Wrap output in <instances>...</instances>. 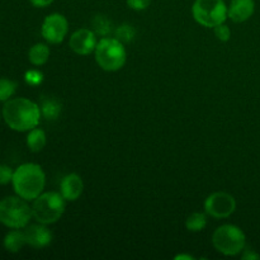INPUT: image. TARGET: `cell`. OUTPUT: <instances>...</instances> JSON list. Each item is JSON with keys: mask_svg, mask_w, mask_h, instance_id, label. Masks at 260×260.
I'll return each mask as SVG.
<instances>
[{"mask_svg": "<svg viewBox=\"0 0 260 260\" xmlns=\"http://www.w3.org/2000/svg\"><path fill=\"white\" fill-rule=\"evenodd\" d=\"M14 170L9 165L0 164V185H7L12 183Z\"/></svg>", "mask_w": 260, "mask_h": 260, "instance_id": "23", "label": "cell"}, {"mask_svg": "<svg viewBox=\"0 0 260 260\" xmlns=\"http://www.w3.org/2000/svg\"><path fill=\"white\" fill-rule=\"evenodd\" d=\"M32 206L19 196H9L0 200V223L9 229H24L29 225Z\"/></svg>", "mask_w": 260, "mask_h": 260, "instance_id": "5", "label": "cell"}, {"mask_svg": "<svg viewBox=\"0 0 260 260\" xmlns=\"http://www.w3.org/2000/svg\"><path fill=\"white\" fill-rule=\"evenodd\" d=\"M192 15L202 27L215 28L228 19V5L225 0H196Z\"/></svg>", "mask_w": 260, "mask_h": 260, "instance_id": "7", "label": "cell"}, {"mask_svg": "<svg viewBox=\"0 0 260 260\" xmlns=\"http://www.w3.org/2000/svg\"><path fill=\"white\" fill-rule=\"evenodd\" d=\"M68 201L60 192L41 193L32 203V215L37 222L52 225L62 217Z\"/></svg>", "mask_w": 260, "mask_h": 260, "instance_id": "3", "label": "cell"}, {"mask_svg": "<svg viewBox=\"0 0 260 260\" xmlns=\"http://www.w3.org/2000/svg\"><path fill=\"white\" fill-rule=\"evenodd\" d=\"M17 90V83L10 79L0 78V102H7L14 95Z\"/></svg>", "mask_w": 260, "mask_h": 260, "instance_id": "21", "label": "cell"}, {"mask_svg": "<svg viewBox=\"0 0 260 260\" xmlns=\"http://www.w3.org/2000/svg\"><path fill=\"white\" fill-rule=\"evenodd\" d=\"M30 4L36 8H46L52 4L55 0H29Z\"/></svg>", "mask_w": 260, "mask_h": 260, "instance_id": "26", "label": "cell"}, {"mask_svg": "<svg viewBox=\"0 0 260 260\" xmlns=\"http://www.w3.org/2000/svg\"><path fill=\"white\" fill-rule=\"evenodd\" d=\"M2 116L3 114H2V112H0V121H2Z\"/></svg>", "mask_w": 260, "mask_h": 260, "instance_id": "29", "label": "cell"}, {"mask_svg": "<svg viewBox=\"0 0 260 260\" xmlns=\"http://www.w3.org/2000/svg\"><path fill=\"white\" fill-rule=\"evenodd\" d=\"M24 80L28 85L37 86L42 84L43 74L40 70H28L24 74Z\"/></svg>", "mask_w": 260, "mask_h": 260, "instance_id": "22", "label": "cell"}, {"mask_svg": "<svg viewBox=\"0 0 260 260\" xmlns=\"http://www.w3.org/2000/svg\"><path fill=\"white\" fill-rule=\"evenodd\" d=\"M3 245H4L5 250L9 251V253H19L23 249V246L27 245V240H25V235L23 229H12V230L4 236Z\"/></svg>", "mask_w": 260, "mask_h": 260, "instance_id": "14", "label": "cell"}, {"mask_svg": "<svg viewBox=\"0 0 260 260\" xmlns=\"http://www.w3.org/2000/svg\"><path fill=\"white\" fill-rule=\"evenodd\" d=\"M99 68L108 73L121 70L127 60V52L123 43L116 37H102L94 51Z\"/></svg>", "mask_w": 260, "mask_h": 260, "instance_id": "4", "label": "cell"}, {"mask_svg": "<svg viewBox=\"0 0 260 260\" xmlns=\"http://www.w3.org/2000/svg\"><path fill=\"white\" fill-rule=\"evenodd\" d=\"M24 235L25 240H27V245L32 246L35 249H42L50 245L52 241V233L47 225L38 222V225H28L24 228Z\"/></svg>", "mask_w": 260, "mask_h": 260, "instance_id": "11", "label": "cell"}, {"mask_svg": "<svg viewBox=\"0 0 260 260\" xmlns=\"http://www.w3.org/2000/svg\"><path fill=\"white\" fill-rule=\"evenodd\" d=\"M207 226V213L193 212L185 220V228L190 233H200Z\"/></svg>", "mask_w": 260, "mask_h": 260, "instance_id": "18", "label": "cell"}, {"mask_svg": "<svg viewBox=\"0 0 260 260\" xmlns=\"http://www.w3.org/2000/svg\"><path fill=\"white\" fill-rule=\"evenodd\" d=\"M50 47L46 43H36L28 51V60L33 66H42L50 58Z\"/></svg>", "mask_w": 260, "mask_h": 260, "instance_id": "15", "label": "cell"}, {"mask_svg": "<svg viewBox=\"0 0 260 260\" xmlns=\"http://www.w3.org/2000/svg\"><path fill=\"white\" fill-rule=\"evenodd\" d=\"M12 185L15 194L30 202L36 200L41 193H43L46 185V174L38 164L25 162L14 170Z\"/></svg>", "mask_w": 260, "mask_h": 260, "instance_id": "2", "label": "cell"}, {"mask_svg": "<svg viewBox=\"0 0 260 260\" xmlns=\"http://www.w3.org/2000/svg\"><path fill=\"white\" fill-rule=\"evenodd\" d=\"M84 190V183L80 175L71 173L65 175L60 183V193L68 202H75L79 200Z\"/></svg>", "mask_w": 260, "mask_h": 260, "instance_id": "13", "label": "cell"}, {"mask_svg": "<svg viewBox=\"0 0 260 260\" xmlns=\"http://www.w3.org/2000/svg\"><path fill=\"white\" fill-rule=\"evenodd\" d=\"M25 142H27V146L28 149H29V151L40 152L42 151L43 147L46 146L47 137H46V134L43 129L35 127V128H32L30 131H28Z\"/></svg>", "mask_w": 260, "mask_h": 260, "instance_id": "16", "label": "cell"}, {"mask_svg": "<svg viewBox=\"0 0 260 260\" xmlns=\"http://www.w3.org/2000/svg\"><path fill=\"white\" fill-rule=\"evenodd\" d=\"M241 259H244V260H251V259H260V255L259 254H256L255 251H253V250H245V249H244V253H243V255H241Z\"/></svg>", "mask_w": 260, "mask_h": 260, "instance_id": "27", "label": "cell"}, {"mask_svg": "<svg viewBox=\"0 0 260 260\" xmlns=\"http://www.w3.org/2000/svg\"><path fill=\"white\" fill-rule=\"evenodd\" d=\"M126 3L129 9L136 10V12H142V10H146L150 7L151 0H127Z\"/></svg>", "mask_w": 260, "mask_h": 260, "instance_id": "25", "label": "cell"}, {"mask_svg": "<svg viewBox=\"0 0 260 260\" xmlns=\"http://www.w3.org/2000/svg\"><path fill=\"white\" fill-rule=\"evenodd\" d=\"M254 12V0H231L228 7V18H230L234 23H244L253 17Z\"/></svg>", "mask_w": 260, "mask_h": 260, "instance_id": "12", "label": "cell"}, {"mask_svg": "<svg viewBox=\"0 0 260 260\" xmlns=\"http://www.w3.org/2000/svg\"><path fill=\"white\" fill-rule=\"evenodd\" d=\"M69 30L68 19L60 13H52L45 18L41 27V35L46 42L57 45L65 40Z\"/></svg>", "mask_w": 260, "mask_h": 260, "instance_id": "9", "label": "cell"}, {"mask_svg": "<svg viewBox=\"0 0 260 260\" xmlns=\"http://www.w3.org/2000/svg\"><path fill=\"white\" fill-rule=\"evenodd\" d=\"M2 114L8 127L17 132L30 131L42 117L40 106L27 98H10L4 103Z\"/></svg>", "mask_w": 260, "mask_h": 260, "instance_id": "1", "label": "cell"}, {"mask_svg": "<svg viewBox=\"0 0 260 260\" xmlns=\"http://www.w3.org/2000/svg\"><path fill=\"white\" fill-rule=\"evenodd\" d=\"M212 245L218 253L223 255L235 256L245 249L246 236L238 226L222 225L213 233Z\"/></svg>", "mask_w": 260, "mask_h": 260, "instance_id": "6", "label": "cell"}, {"mask_svg": "<svg viewBox=\"0 0 260 260\" xmlns=\"http://www.w3.org/2000/svg\"><path fill=\"white\" fill-rule=\"evenodd\" d=\"M41 114L47 121H55L61 113V103L55 98L43 99L40 106Z\"/></svg>", "mask_w": 260, "mask_h": 260, "instance_id": "17", "label": "cell"}, {"mask_svg": "<svg viewBox=\"0 0 260 260\" xmlns=\"http://www.w3.org/2000/svg\"><path fill=\"white\" fill-rule=\"evenodd\" d=\"M96 35L93 32V29L88 28H81V29L75 30L70 36L69 46L75 53L81 56H88L95 51L96 47Z\"/></svg>", "mask_w": 260, "mask_h": 260, "instance_id": "10", "label": "cell"}, {"mask_svg": "<svg viewBox=\"0 0 260 260\" xmlns=\"http://www.w3.org/2000/svg\"><path fill=\"white\" fill-rule=\"evenodd\" d=\"M135 36H136V30H135L134 25L128 24V23H123L114 30V37L121 41L122 43L131 42V41H134Z\"/></svg>", "mask_w": 260, "mask_h": 260, "instance_id": "20", "label": "cell"}, {"mask_svg": "<svg viewBox=\"0 0 260 260\" xmlns=\"http://www.w3.org/2000/svg\"><path fill=\"white\" fill-rule=\"evenodd\" d=\"M236 201L226 192H215L208 196L205 201V211L213 218H228L235 212Z\"/></svg>", "mask_w": 260, "mask_h": 260, "instance_id": "8", "label": "cell"}, {"mask_svg": "<svg viewBox=\"0 0 260 260\" xmlns=\"http://www.w3.org/2000/svg\"><path fill=\"white\" fill-rule=\"evenodd\" d=\"M91 27H93V32L101 37H108L112 33V22L107 15H95L91 20Z\"/></svg>", "mask_w": 260, "mask_h": 260, "instance_id": "19", "label": "cell"}, {"mask_svg": "<svg viewBox=\"0 0 260 260\" xmlns=\"http://www.w3.org/2000/svg\"><path fill=\"white\" fill-rule=\"evenodd\" d=\"M213 29H215V35H216V37H217L218 41H221V42H228V41H230L231 30H230V28L225 24V23L217 25V27H215Z\"/></svg>", "mask_w": 260, "mask_h": 260, "instance_id": "24", "label": "cell"}, {"mask_svg": "<svg viewBox=\"0 0 260 260\" xmlns=\"http://www.w3.org/2000/svg\"><path fill=\"white\" fill-rule=\"evenodd\" d=\"M175 260H179V259H187V260H193L194 258H193V256H190V255H184V254H180V255H177L174 258Z\"/></svg>", "mask_w": 260, "mask_h": 260, "instance_id": "28", "label": "cell"}]
</instances>
